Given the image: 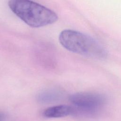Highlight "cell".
<instances>
[{
	"mask_svg": "<svg viewBox=\"0 0 121 121\" xmlns=\"http://www.w3.org/2000/svg\"><path fill=\"white\" fill-rule=\"evenodd\" d=\"M69 100L77 108L88 112L96 111L106 102L105 97L103 95L90 92L74 94L69 97Z\"/></svg>",
	"mask_w": 121,
	"mask_h": 121,
	"instance_id": "obj_3",
	"label": "cell"
},
{
	"mask_svg": "<svg viewBox=\"0 0 121 121\" xmlns=\"http://www.w3.org/2000/svg\"><path fill=\"white\" fill-rule=\"evenodd\" d=\"M73 112V110L70 106L61 104L47 108L43 112V115L47 118H56L67 116Z\"/></svg>",
	"mask_w": 121,
	"mask_h": 121,
	"instance_id": "obj_4",
	"label": "cell"
},
{
	"mask_svg": "<svg viewBox=\"0 0 121 121\" xmlns=\"http://www.w3.org/2000/svg\"><path fill=\"white\" fill-rule=\"evenodd\" d=\"M12 11L25 23L33 27H39L57 21V15L50 9L30 0H9Z\"/></svg>",
	"mask_w": 121,
	"mask_h": 121,
	"instance_id": "obj_2",
	"label": "cell"
},
{
	"mask_svg": "<svg viewBox=\"0 0 121 121\" xmlns=\"http://www.w3.org/2000/svg\"><path fill=\"white\" fill-rule=\"evenodd\" d=\"M59 40L63 47L74 53L97 59H104L107 55L106 49L95 39L76 30H63Z\"/></svg>",
	"mask_w": 121,
	"mask_h": 121,
	"instance_id": "obj_1",
	"label": "cell"
},
{
	"mask_svg": "<svg viewBox=\"0 0 121 121\" xmlns=\"http://www.w3.org/2000/svg\"><path fill=\"white\" fill-rule=\"evenodd\" d=\"M58 97L59 96L58 94L55 92H47L40 95L39 97V99L40 101L43 102H48L55 101L58 98Z\"/></svg>",
	"mask_w": 121,
	"mask_h": 121,
	"instance_id": "obj_5",
	"label": "cell"
},
{
	"mask_svg": "<svg viewBox=\"0 0 121 121\" xmlns=\"http://www.w3.org/2000/svg\"><path fill=\"white\" fill-rule=\"evenodd\" d=\"M4 115L1 112H0V121H2L4 119Z\"/></svg>",
	"mask_w": 121,
	"mask_h": 121,
	"instance_id": "obj_6",
	"label": "cell"
}]
</instances>
